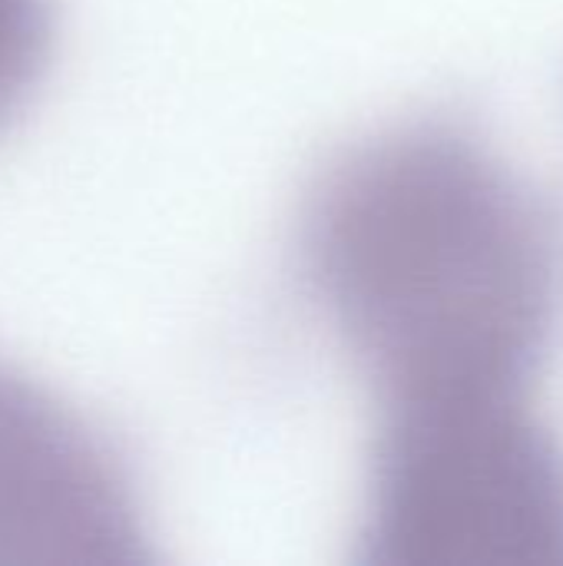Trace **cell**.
Here are the masks:
<instances>
[{
  "instance_id": "4",
  "label": "cell",
  "mask_w": 563,
  "mask_h": 566,
  "mask_svg": "<svg viewBox=\"0 0 563 566\" xmlns=\"http://www.w3.org/2000/svg\"><path fill=\"white\" fill-rule=\"evenodd\" d=\"M56 46L50 0H0V136L37 99Z\"/></svg>"
},
{
  "instance_id": "2",
  "label": "cell",
  "mask_w": 563,
  "mask_h": 566,
  "mask_svg": "<svg viewBox=\"0 0 563 566\" xmlns=\"http://www.w3.org/2000/svg\"><path fill=\"white\" fill-rule=\"evenodd\" d=\"M365 566H563V444L524 395L385 405Z\"/></svg>"
},
{
  "instance_id": "3",
  "label": "cell",
  "mask_w": 563,
  "mask_h": 566,
  "mask_svg": "<svg viewBox=\"0 0 563 566\" xmlns=\"http://www.w3.org/2000/svg\"><path fill=\"white\" fill-rule=\"evenodd\" d=\"M149 560L139 484L116 441L0 358V566Z\"/></svg>"
},
{
  "instance_id": "1",
  "label": "cell",
  "mask_w": 563,
  "mask_h": 566,
  "mask_svg": "<svg viewBox=\"0 0 563 566\" xmlns=\"http://www.w3.org/2000/svg\"><path fill=\"white\" fill-rule=\"evenodd\" d=\"M302 275L382 405L524 395L563 322V226L471 126L408 119L305 196Z\"/></svg>"
}]
</instances>
